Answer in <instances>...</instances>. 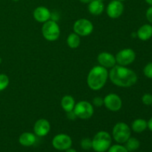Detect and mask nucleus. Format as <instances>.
Instances as JSON below:
<instances>
[{"label": "nucleus", "instance_id": "nucleus-1", "mask_svg": "<svg viewBox=\"0 0 152 152\" xmlns=\"http://www.w3.org/2000/svg\"><path fill=\"white\" fill-rule=\"evenodd\" d=\"M108 77L113 84L121 88L132 87L137 82V76L134 71L120 65L111 68Z\"/></svg>", "mask_w": 152, "mask_h": 152}, {"label": "nucleus", "instance_id": "nucleus-2", "mask_svg": "<svg viewBox=\"0 0 152 152\" xmlns=\"http://www.w3.org/2000/svg\"><path fill=\"white\" fill-rule=\"evenodd\" d=\"M108 78V72L106 68L96 65L89 71L87 77L88 86L91 90L99 91L105 86Z\"/></svg>", "mask_w": 152, "mask_h": 152}, {"label": "nucleus", "instance_id": "nucleus-3", "mask_svg": "<svg viewBox=\"0 0 152 152\" xmlns=\"http://www.w3.org/2000/svg\"><path fill=\"white\" fill-rule=\"evenodd\" d=\"M112 139L108 132H97L92 140V148L96 152H105L111 145Z\"/></svg>", "mask_w": 152, "mask_h": 152}, {"label": "nucleus", "instance_id": "nucleus-4", "mask_svg": "<svg viewBox=\"0 0 152 152\" xmlns=\"http://www.w3.org/2000/svg\"><path fill=\"white\" fill-rule=\"evenodd\" d=\"M131 129L126 123H117L112 130V136L117 143H125L131 137Z\"/></svg>", "mask_w": 152, "mask_h": 152}, {"label": "nucleus", "instance_id": "nucleus-5", "mask_svg": "<svg viewBox=\"0 0 152 152\" xmlns=\"http://www.w3.org/2000/svg\"><path fill=\"white\" fill-rule=\"evenodd\" d=\"M42 33L46 40L53 42L59 39L60 36V28L56 21L48 20L43 24Z\"/></svg>", "mask_w": 152, "mask_h": 152}, {"label": "nucleus", "instance_id": "nucleus-6", "mask_svg": "<svg viewBox=\"0 0 152 152\" xmlns=\"http://www.w3.org/2000/svg\"><path fill=\"white\" fill-rule=\"evenodd\" d=\"M73 111L78 118L88 120L93 116L94 110L91 103L88 101H80L76 104Z\"/></svg>", "mask_w": 152, "mask_h": 152}, {"label": "nucleus", "instance_id": "nucleus-7", "mask_svg": "<svg viewBox=\"0 0 152 152\" xmlns=\"http://www.w3.org/2000/svg\"><path fill=\"white\" fill-rule=\"evenodd\" d=\"M73 30L80 37H87L93 32L94 25L88 19H80L74 22Z\"/></svg>", "mask_w": 152, "mask_h": 152}, {"label": "nucleus", "instance_id": "nucleus-8", "mask_svg": "<svg viewBox=\"0 0 152 152\" xmlns=\"http://www.w3.org/2000/svg\"><path fill=\"white\" fill-rule=\"evenodd\" d=\"M116 62L122 66H127L133 63L136 59V53L132 48H125L120 50L115 56Z\"/></svg>", "mask_w": 152, "mask_h": 152}, {"label": "nucleus", "instance_id": "nucleus-9", "mask_svg": "<svg viewBox=\"0 0 152 152\" xmlns=\"http://www.w3.org/2000/svg\"><path fill=\"white\" fill-rule=\"evenodd\" d=\"M52 145L55 149L59 151H65L71 148L72 139L69 135L65 134H59L53 138Z\"/></svg>", "mask_w": 152, "mask_h": 152}, {"label": "nucleus", "instance_id": "nucleus-10", "mask_svg": "<svg viewBox=\"0 0 152 152\" xmlns=\"http://www.w3.org/2000/svg\"><path fill=\"white\" fill-rule=\"evenodd\" d=\"M103 100L104 105L111 111L116 112L120 111L123 106V101L121 98L116 94L111 93L106 95Z\"/></svg>", "mask_w": 152, "mask_h": 152}, {"label": "nucleus", "instance_id": "nucleus-11", "mask_svg": "<svg viewBox=\"0 0 152 152\" xmlns=\"http://www.w3.org/2000/svg\"><path fill=\"white\" fill-rule=\"evenodd\" d=\"M124 11V5L119 0H112L108 3L106 7V13L111 19H117L120 17Z\"/></svg>", "mask_w": 152, "mask_h": 152}, {"label": "nucleus", "instance_id": "nucleus-12", "mask_svg": "<svg viewBox=\"0 0 152 152\" xmlns=\"http://www.w3.org/2000/svg\"><path fill=\"white\" fill-rule=\"evenodd\" d=\"M50 130V123L45 119H39L35 123L34 126V132L37 136L45 137L49 133Z\"/></svg>", "mask_w": 152, "mask_h": 152}, {"label": "nucleus", "instance_id": "nucleus-13", "mask_svg": "<svg viewBox=\"0 0 152 152\" xmlns=\"http://www.w3.org/2000/svg\"><path fill=\"white\" fill-rule=\"evenodd\" d=\"M97 61L99 65L105 68H111L117 64L115 56L108 52H102L99 53L97 56Z\"/></svg>", "mask_w": 152, "mask_h": 152}, {"label": "nucleus", "instance_id": "nucleus-14", "mask_svg": "<svg viewBox=\"0 0 152 152\" xmlns=\"http://www.w3.org/2000/svg\"><path fill=\"white\" fill-rule=\"evenodd\" d=\"M33 16H34V18L35 19L36 21H37L38 22L44 23V22L50 20L51 13L49 10V9L47 8L46 7L39 6V7H37L34 10Z\"/></svg>", "mask_w": 152, "mask_h": 152}, {"label": "nucleus", "instance_id": "nucleus-15", "mask_svg": "<svg viewBox=\"0 0 152 152\" xmlns=\"http://www.w3.org/2000/svg\"><path fill=\"white\" fill-rule=\"evenodd\" d=\"M36 141H37L36 134L31 132H24L19 137V143L25 147L32 146L35 144Z\"/></svg>", "mask_w": 152, "mask_h": 152}, {"label": "nucleus", "instance_id": "nucleus-16", "mask_svg": "<svg viewBox=\"0 0 152 152\" xmlns=\"http://www.w3.org/2000/svg\"><path fill=\"white\" fill-rule=\"evenodd\" d=\"M88 9L91 14L99 16L102 14V12L105 10V5H104L103 1H101L99 0H93L88 4Z\"/></svg>", "mask_w": 152, "mask_h": 152}, {"label": "nucleus", "instance_id": "nucleus-17", "mask_svg": "<svg viewBox=\"0 0 152 152\" xmlns=\"http://www.w3.org/2000/svg\"><path fill=\"white\" fill-rule=\"evenodd\" d=\"M137 36L142 41H147L152 37V25L145 24L141 26L137 32Z\"/></svg>", "mask_w": 152, "mask_h": 152}, {"label": "nucleus", "instance_id": "nucleus-18", "mask_svg": "<svg viewBox=\"0 0 152 152\" xmlns=\"http://www.w3.org/2000/svg\"><path fill=\"white\" fill-rule=\"evenodd\" d=\"M75 105V99L72 96H70V95L64 96L61 100V106H62V109L66 112L72 111Z\"/></svg>", "mask_w": 152, "mask_h": 152}, {"label": "nucleus", "instance_id": "nucleus-19", "mask_svg": "<svg viewBox=\"0 0 152 152\" xmlns=\"http://www.w3.org/2000/svg\"><path fill=\"white\" fill-rule=\"evenodd\" d=\"M148 128L146 120L143 119H137L132 123V129L136 133H142Z\"/></svg>", "mask_w": 152, "mask_h": 152}, {"label": "nucleus", "instance_id": "nucleus-20", "mask_svg": "<svg viewBox=\"0 0 152 152\" xmlns=\"http://www.w3.org/2000/svg\"><path fill=\"white\" fill-rule=\"evenodd\" d=\"M80 42L81 41H80V36L75 33H71L67 38V44H68V47L71 48H77L80 46Z\"/></svg>", "mask_w": 152, "mask_h": 152}, {"label": "nucleus", "instance_id": "nucleus-21", "mask_svg": "<svg viewBox=\"0 0 152 152\" xmlns=\"http://www.w3.org/2000/svg\"><path fill=\"white\" fill-rule=\"evenodd\" d=\"M125 143H126L125 147L129 152L135 151L140 146V142L139 141V140L135 137H130Z\"/></svg>", "mask_w": 152, "mask_h": 152}, {"label": "nucleus", "instance_id": "nucleus-22", "mask_svg": "<svg viewBox=\"0 0 152 152\" xmlns=\"http://www.w3.org/2000/svg\"><path fill=\"white\" fill-rule=\"evenodd\" d=\"M10 80L8 77L4 74H0V91H4L8 86Z\"/></svg>", "mask_w": 152, "mask_h": 152}, {"label": "nucleus", "instance_id": "nucleus-23", "mask_svg": "<svg viewBox=\"0 0 152 152\" xmlns=\"http://www.w3.org/2000/svg\"><path fill=\"white\" fill-rule=\"evenodd\" d=\"M80 146L83 149L88 151L92 148V140L89 138H84L80 142Z\"/></svg>", "mask_w": 152, "mask_h": 152}, {"label": "nucleus", "instance_id": "nucleus-24", "mask_svg": "<svg viewBox=\"0 0 152 152\" xmlns=\"http://www.w3.org/2000/svg\"><path fill=\"white\" fill-rule=\"evenodd\" d=\"M108 152H129L126 148L123 145H120V144H116L110 146L108 148Z\"/></svg>", "mask_w": 152, "mask_h": 152}, {"label": "nucleus", "instance_id": "nucleus-25", "mask_svg": "<svg viewBox=\"0 0 152 152\" xmlns=\"http://www.w3.org/2000/svg\"><path fill=\"white\" fill-rule=\"evenodd\" d=\"M144 75L149 79H152V62L147 64L143 69Z\"/></svg>", "mask_w": 152, "mask_h": 152}, {"label": "nucleus", "instance_id": "nucleus-26", "mask_svg": "<svg viewBox=\"0 0 152 152\" xmlns=\"http://www.w3.org/2000/svg\"><path fill=\"white\" fill-rule=\"evenodd\" d=\"M142 102L145 105H151L152 95L150 94H145L142 97Z\"/></svg>", "mask_w": 152, "mask_h": 152}, {"label": "nucleus", "instance_id": "nucleus-27", "mask_svg": "<svg viewBox=\"0 0 152 152\" xmlns=\"http://www.w3.org/2000/svg\"><path fill=\"white\" fill-rule=\"evenodd\" d=\"M92 102H93V105L96 107H101L104 105V100L100 96H96L94 98Z\"/></svg>", "mask_w": 152, "mask_h": 152}, {"label": "nucleus", "instance_id": "nucleus-28", "mask_svg": "<svg viewBox=\"0 0 152 152\" xmlns=\"http://www.w3.org/2000/svg\"><path fill=\"white\" fill-rule=\"evenodd\" d=\"M145 16H146V18L148 22L152 24V5L150 7H148V10H146Z\"/></svg>", "mask_w": 152, "mask_h": 152}, {"label": "nucleus", "instance_id": "nucleus-29", "mask_svg": "<svg viewBox=\"0 0 152 152\" xmlns=\"http://www.w3.org/2000/svg\"><path fill=\"white\" fill-rule=\"evenodd\" d=\"M147 124H148V128L151 132H152V117L147 122Z\"/></svg>", "mask_w": 152, "mask_h": 152}, {"label": "nucleus", "instance_id": "nucleus-30", "mask_svg": "<svg viewBox=\"0 0 152 152\" xmlns=\"http://www.w3.org/2000/svg\"><path fill=\"white\" fill-rule=\"evenodd\" d=\"M79 1L82 3H84V4H89V3H90L91 1H93V0H79Z\"/></svg>", "mask_w": 152, "mask_h": 152}, {"label": "nucleus", "instance_id": "nucleus-31", "mask_svg": "<svg viewBox=\"0 0 152 152\" xmlns=\"http://www.w3.org/2000/svg\"><path fill=\"white\" fill-rule=\"evenodd\" d=\"M65 152H77V151H76L75 149H74V148H68V149L65 150Z\"/></svg>", "mask_w": 152, "mask_h": 152}, {"label": "nucleus", "instance_id": "nucleus-32", "mask_svg": "<svg viewBox=\"0 0 152 152\" xmlns=\"http://www.w3.org/2000/svg\"><path fill=\"white\" fill-rule=\"evenodd\" d=\"M145 1H146V3H148V4H150V5H152V0H145Z\"/></svg>", "mask_w": 152, "mask_h": 152}, {"label": "nucleus", "instance_id": "nucleus-33", "mask_svg": "<svg viewBox=\"0 0 152 152\" xmlns=\"http://www.w3.org/2000/svg\"><path fill=\"white\" fill-rule=\"evenodd\" d=\"M1 62H2V59H1V58L0 57V64L1 63Z\"/></svg>", "mask_w": 152, "mask_h": 152}, {"label": "nucleus", "instance_id": "nucleus-34", "mask_svg": "<svg viewBox=\"0 0 152 152\" xmlns=\"http://www.w3.org/2000/svg\"><path fill=\"white\" fill-rule=\"evenodd\" d=\"M119 1H122V2H123V1H126V0H119Z\"/></svg>", "mask_w": 152, "mask_h": 152}, {"label": "nucleus", "instance_id": "nucleus-35", "mask_svg": "<svg viewBox=\"0 0 152 152\" xmlns=\"http://www.w3.org/2000/svg\"><path fill=\"white\" fill-rule=\"evenodd\" d=\"M13 1H19V0H13Z\"/></svg>", "mask_w": 152, "mask_h": 152}, {"label": "nucleus", "instance_id": "nucleus-36", "mask_svg": "<svg viewBox=\"0 0 152 152\" xmlns=\"http://www.w3.org/2000/svg\"><path fill=\"white\" fill-rule=\"evenodd\" d=\"M99 1H105V0H99Z\"/></svg>", "mask_w": 152, "mask_h": 152}, {"label": "nucleus", "instance_id": "nucleus-37", "mask_svg": "<svg viewBox=\"0 0 152 152\" xmlns=\"http://www.w3.org/2000/svg\"><path fill=\"white\" fill-rule=\"evenodd\" d=\"M140 152H143V151H140Z\"/></svg>", "mask_w": 152, "mask_h": 152}, {"label": "nucleus", "instance_id": "nucleus-38", "mask_svg": "<svg viewBox=\"0 0 152 152\" xmlns=\"http://www.w3.org/2000/svg\"><path fill=\"white\" fill-rule=\"evenodd\" d=\"M151 106H152V104H151Z\"/></svg>", "mask_w": 152, "mask_h": 152}]
</instances>
